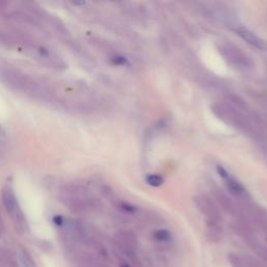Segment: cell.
<instances>
[{"instance_id": "5", "label": "cell", "mask_w": 267, "mask_h": 267, "mask_svg": "<svg viewBox=\"0 0 267 267\" xmlns=\"http://www.w3.org/2000/svg\"><path fill=\"white\" fill-rule=\"evenodd\" d=\"M235 31L240 35V38L243 39L253 47L262 51H267V41L260 38L259 35H257L254 32L244 28H236Z\"/></svg>"}, {"instance_id": "2", "label": "cell", "mask_w": 267, "mask_h": 267, "mask_svg": "<svg viewBox=\"0 0 267 267\" xmlns=\"http://www.w3.org/2000/svg\"><path fill=\"white\" fill-rule=\"evenodd\" d=\"M195 207L206 217L208 226H220L221 212L215 201L207 195H197L193 198Z\"/></svg>"}, {"instance_id": "9", "label": "cell", "mask_w": 267, "mask_h": 267, "mask_svg": "<svg viewBox=\"0 0 267 267\" xmlns=\"http://www.w3.org/2000/svg\"><path fill=\"white\" fill-rule=\"evenodd\" d=\"M145 182L151 187H160L164 183V179L160 174H148L145 177Z\"/></svg>"}, {"instance_id": "10", "label": "cell", "mask_w": 267, "mask_h": 267, "mask_svg": "<svg viewBox=\"0 0 267 267\" xmlns=\"http://www.w3.org/2000/svg\"><path fill=\"white\" fill-rule=\"evenodd\" d=\"M18 260H19L20 265L22 267H33V263L32 259L24 251L20 250L19 252H18Z\"/></svg>"}, {"instance_id": "13", "label": "cell", "mask_w": 267, "mask_h": 267, "mask_svg": "<svg viewBox=\"0 0 267 267\" xmlns=\"http://www.w3.org/2000/svg\"><path fill=\"white\" fill-rule=\"evenodd\" d=\"M53 220H55V222L57 225H62V217L61 216H55Z\"/></svg>"}, {"instance_id": "7", "label": "cell", "mask_w": 267, "mask_h": 267, "mask_svg": "<svg viewBox=\"0 0 267 267\" xmlns=\"http://www.w3.org/2000/svg\"><path fill=\"white\" fill-rule=\"evenodd\" d=\"M225 180L227 182L228 189L233 197L241 200H246L250 199V194H248L247 190L237 180H235L234 177L229 175Z\"/></svg>"}, {"instance_id": "6", "label": "cell", "mask_w": 267, "mask_h": 267, "mask_svg": "<svg viewBox=\"0 0 267 267\" xmlns=\"http://www.w3.org/2000/svg\"><path fill=\"white\" fill-rule=\"evenodd\" d=\"M230 264L233 267H264L261 262L258 261L252 256H242L231 253L228 256Z\"/></svg>"}, {"instance_id": "3", "label": "cell", "mask_w": 267, "mask_h": 267, "mask_svg": "<svg viewBox=\"0 0 267 267\" xmlns=\"http://www.w3.org/2000/svg\"><path fill=\"white\" fill-rule=\"evenodd\" d=\"M220 53L230 65L239 70H247L254 66L252 60L232 44L222 45L220 48Z\"/></svg>"}, {"instance_id": "14", "label": "cell", "mask_w": 267, "mask_h": 267, "mask_svg": "<svg viewBox=\"0 0 267 267\" xmlns=\"http://www.w3.org/2000/svg\"><path fill=\"white\" fill-rule=\"evenodd\" d=\"M120 267H131V266L129 264H127V263H123V264L120 265Z\"/></svg>"}, {"instance_id": "1", "label": "cell", "mask_w": 267, "mask_h": 267, "mask_svg": "<svg viewBox=\"0 0 267 267\" xmlns=\"http://www.w3.org/2000/svg\"><path fill=\"white\" fill-rule=\"evenodd\" d=\"M212 111L214 112V114L219 119L237 130L246 131L250 128V124L247 123L246 117H244L241 112L234 108V106L218 103L212 106Z\"/></svg>"}, {"instance_id": "8", "label": "cell", "mask_w": 267, "mask_h": 267, "mask_svg": "<svg viewBox=\"0 0 267 267\" xmlns=\"http://www.w3.org/2000/svg\"><path fill=\"white\" fill-rule=\"evenodd\" d=\"M215 198L218 200V202L220 203V206L224 208L227 212L231 213V214H235V213L238 212L236 204L232 200H231L226 194L222 193V191H217Z\"/></svg>"}, {"instance_id": "11", "label": "cell", "mask_w": 267, "mask_h": 267, "mask_svg": "<svg viewBox=\"0 0 267 267\" xmlns=\"http://www.w3.org/2000/svg\"><path fill=\"white\" fill-rule=\"evenodd\" d=\"M154 238L157 240V241L166 242V241H169V240H170L171 235L167 230H158L154 233Z\"/></svg>"}, {"instance_id": "12", "label": "cell", "mask_w": 267, "mask_h": 267, "mask_svg": "<svg viewBox=\"0 0 267 267\" xmlns=\"http://www.w3.org/2000/svg\"><path fill=\"white\" fill-rule=\"evenodd\" d=\"M126 62L127 60L122 57H116V58H113L112 60V63L115 65H123Z\"/></svg>"}, {"instance_id": "4", "label": "cell", "mask_w": 267, "mask_h": 267, "mask_svg": "<svg viewBox=\"0 0 267 267\" xmlns=\"http://www.w3.org/2000/svg\"><path fill=\"white\" fill-rule=\"evenodd\" d=\"M119 244L124 254L135 259L138 252V239L135 233L122 232L119 235Z\"/></svg>"}]
</instances>
